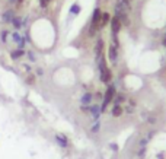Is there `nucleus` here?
I'll use <instances>...</instances> for the list:
<instances>
[{
  "instance_id": "obj_1",
  "label": "nucleus",
  "mask_w": 166,
  "mask_h": 159,
  "mask_svg": "<svg viewBox=\"0 0 166 159\" xmlns=\"http://www.w3.org/2000/svg\"><path fill=\"white\" fill-rule=\"evenodd\" d=\"M95 60H96V64H98V69H99V80L102 83H105V85H109L111 80H112V71L106 64L105 55L102 54L99 57H96Z\"/></svg>"
},
{
  "instance_id": "obj_2",
  "label": "nucleus",
  "mask_w": 166,
  "mask_h": 159,
  "mask_svg": "<svg viewBox=\"0 0 166 159\" xmlns=\"http://www.w3.org/2000/svg\"><path fill=\"white\" fill-rule=\"evenodd\" d=\"M101 18H102V10H101V7H95L93 13H92V16H90V22H89V31H88L89 37H93L95 34L99 31Z\"/></svg>"
},
{
  "instance_id": "obj_3",
  "label": "nucleus",
  "mask_w": 166,
  "mask_h": 159,
  "mask_svg": "<svg viewBox=\"0 0 166 159\" xmlns=\"http://www.w3.org/2000/svg\"><path fill=\"white\" fill-rule=\"evenodd\" d=\"M117 95V88H115V83H109V85H106V91L104 93V99H102V102H101V112H105L108 110V105L114 101Z\"/></svg>"
},
{
  "instance_id": "obj_4",
  "label": "nucleus",
  "mask_w": 166,
  "mask_h": 159,
  "mask_svg": "<svg viewBox=\"0 0 166 159\" xmlns=\"http://www.w3.org/2000/svg\"><path fill=\"white\" fill-rule=\"evenodd\" d=\"M109 25H111V35H118V34L121 32L122 23H121V21H120L117 16H111Z\"/></svg>"
},
{
  "instance_id": "obj_5",
  "label": "nucleus",
  "mask_w": 166,
  "mask_h": 159,
  "mask_svg": "<svg viewBox=\"0 0 166 159\" xmlns=\"http://www.w3.org/2000/svg\"><path fill=\"white\" fill-rule=\"evenodd\" d=\"M54 140L61 149H67L69 146H70V140H69V137H67L66 134H63V133H57V134L54 136Z\"/></svg>"
},
{
  "instance_id": "obj_6",
  "label": "nucleus",
  "mask_w": 166,
  "mask_h": 159,
  "mask_svg": "<svg viewBox=\"0 0 166 159\" xmlns=\"http://www.w3.org/2000/svg\"><path fill=\"white\" fill-rule=\"evenodd\" d=\"M16 16V12L13 7H9V9H6L3 13H2V16H0V21L3 23H12V19Z\"/></svg>"
},
{
  "instance_id": "obj_7",
  "label": "nucleus",
  "mask_w": 166,
  "mask_h": 159,
  "mask_svg": "<svg viewBox=\"0 0 166 159\" xmlns=\"http://www.w3.org/2000/svg\"><path fill=\"white\" fill-rule=\"evenodd\" d=\"M118 50L114 44H109L108 45V60L112 63V64H117V61H118Z\"/></svg>"
},
{
  "instance_id": "obj_8",
  "label": "nucleus",
  "mask_w": 166,
  "mask_h": 159,
  "mask_svg": "<svg viewBox=\"0 0 166 159\" xmlns=\"http://www.w3.org/2000/svg\"><path fill=\"white\" fill-rule=\"evenodd\" d=\"M89 114L92 115V121H98L101 118V105L99 104H92L89 108Z\"/></svg>"
},
{
  "instance_id": "obj_9",
  "label": "nucleus",
  "mask_w": 166,
  "mask_h": 159,
  "mask_svg": "<svg viewBox=\"0 0 166 159\" xmlns=\"http://www.w3.org/2000/svg\"><path fill=\"white\" fill-rule=\"evenodd\" d=\"M9 55H10V59L13 61H18V60H21L23 55H26V51L22 48H15V50H10Z\"/></svg>"
},
{
  "instance_id": "obj_10",
  "label": "nucleus",
  "mask_w": 166,
  "mask_h": 159,
  "mask_svg": "<svg viewBox=\"0 0 166 159\" xmlns=\"http://www.w3.org/2000/svg\"><path fill=\"white\" fill-rule=\"evenodd\" d=\"M104 45H105V43H104V39L102 38L96 39V44H95V50H93L95 51V59L104 54Z\"/></svg>"
},
{
  "instance_id": "obj_11",
  "label": "nucleus",
  "mask_w": 166,
  "mask_h": 159,
  "mask_svg": "<svg viewBox=\"0 0 166 159\" xmlns=\"http://www.w3.org/2000/svg\"><path fill=\"white\" fill-rule=\"evenodd\" d=\"M93 93L92 92H85L80 96V104L82 105H92V101H93Z\"/></svg>"
},
{
  "instance_id": "obj_12",
  "label": "nucleus",
  "mask_w": 166,
  "mask_h": 159,
  "mask_svg": "<svg viewBox=\"0 0 166 159\" xmlns=\"http://www.w3.org/2000/svg\"><path fill=\"white\" fill-rule=\"evenodd\" d=\"M12 26H13V29L15 31H21L23 28V18L22 16H15L13 19H12V23H10Z\"/></svg>"
},
{
  "instance_id": "obj_13",
  "label": "nucleus",
  "mask_w": 166,
  "mask_h": 159,
  "mask_svg": "<svg viewBox=\"0 0 166 159\" xmlns=\"http://www.w3.org/2000/svg\"><path fill=\"white\" fill-rule=\"evenodd\" d=\"M122 112H124V108H122V105L114 104V107L111 108V115H112L114 118H118V117H121Z\"/></svg>"
},
{
  "instance_id": "obj_14",
  "label": "nucleus",
  "mask_w": 166,
  "mask_h": 159,
  "mask_svg": "<svg viewBox=\"0 0 166 159\" xmlns=\"http://www.w3.org/2000/svg\"><path fill=\"white\" fill-rule=\"evenodd\" d=\"M111 22V15L108 12H102V18H101V25H99V31L102 28H105L108 23Z\"/></svg>"
},
{
  "instance_id": "obj_15",
  "label": "nucleus",
  "mask_w": 166,
  "mask_h": 159,
  "mask_svg": "<svg viewBox=\"0 0 166 159\" xmlns=\"http://www.w3.org/2000/svg\"><path fill=\"white\" fill-rule=\"evenodd\" d=\"M9 38H10V31L9 29H2L0 31V43L2 44H7Z\"/></svg>"
},
{
  "instance_id": "obj_16",
  "label": "nucleus",
  "mask_w": 166,
  "mask_h": 159,
  "mask_svg": "<svg viewBox=\"0 0 166 159\" xmlns=\"http://www.w3.org/2000/svg\"><path fill=\"white\" fill-rule=\"evenodd\" d=\"M70 15H72V16H77L79 13H80V12H82V6H80V3H77V2H76V3H73L72 6H70Z\"/></svg>"
},
{
  "instance_id": "obj_17",
  "label": "nucleus",
  "mask_w": 166,
  "mask_h": 159,
  "mask_svg": "<svg viewBox=\"0 0 166 159\" xmlns=\"http://www.w3.org/2000/svg\"><path fill=\"white\" fill-rule=\"evenodd\" d=\"M117 6H120L122 9H125V10H130L131 9V3L128 2V0H117Z\"/></svg>"
},
{
  "instance_id": "obj_18",
  "label": "nucleus",
  "mask_w": 166,
  "mask_h": 159,
  "mask_svg": "<svg viewBox=\"0 0 166 159\" xmlns=\"http://www.w3.org/2000/svg\"><path fill=\"white\" fill-rule=\"evenodd\" d=\"M125 101H127V96H125L124 93H117L115 98H114V101H112V102H114V104L121 105L122 102H125Z\"/></svg>"
},
{
  "instance_id": "obj_19",
  "label": "nucleus",
  "mask_w": 166,
  "mask_h": 159,
  "mask_svg": "<svg viewBox=\"0 0 166 159\" xmlns=\"http://www.w3.org/2000/svg\"><path fill=\"white\" fill-rule=\"evenodd\" d=\"M35 82H37V76L34 73H28V76L25 77V83L26 85H35Z\"/></svg>"
},
{
  "instance_id": "obj_20",
  "label": "nucleus",
  "mask_w": 166,
  "mask_h": 159,
  "mask_svg": "<svg viewBox=\"0 0 166 159\" xmlns=\"http://www.w3.org/2000/svg\"><path fill=\"white\" fill-rule=\"evenodd\" d=\"M101 130V121H93V124H92V127H90V133H93V134H96V133H99Z\"/></svg>"
},
{
  "instance_id": "obj_21",
  "label": "nucleus",
  "mask_w": 166,
  "mask_h": 159,
  "mask_svg": "<svg viewBox=\"0 0 166 159\" xmlns=\"http://www.w3.org/2000/svg\"><path fill=\"white\" fill-rule=\"evenodd\" d=\"M26 57L29 59V61H31V63H35V61H37V55L34 54V51H32V50H29V51H26Z\"/></svg>"
},
{
  "instance_id": "obj_22",
  "label": "nucleus",
  "mask_w": 166,
  "mask_h": 159,
  "mask_svg": "<svg viewBox=\"0 0 166 159\" xmlns=\"http://www.w3.org/2000/svg\"><path fill=\"white\" fill-rule=\"evenodd\" d=\"M35 76H44V69L37 67V69H35Z\"/></svg>"
},
{
  "instance_id": "obj_23",
  "label": "nucleus",
  "mask_w": 166,
  "mask_h": 159,
  "mask_svg": "<svg viewBox=\"0 0 166 159\" xmlns=\"http://www.w3.org/2000/svg\"><path fill=\"white\" fill-rule=\"evenodd\" d=\"M89 108H90V105H80V111L82 112H89Z\"/></svg>"
},
{
  "instance_id": "obj_24",
  "label": "nucleus",
  "mask_w": 166,
  "mask_h": 159,
  "mask_svg": "<svg viewBox=\"0 0 166 159\" xmlns=\"http://www.w3.org/2000/svg\"><path fill=\"white\" fill-rule=\"evenodd\" d=\"M23 3H25V0H16V3H15V6H16V9H21Z\"/></svg>"
},
{
  "instance_id": "obj_25",
  "label": "nucleus",
  "mask_w": 166,
  "mask_h": 159,
  "mask_svg": "<svg viewBox=\"0 0 166 159\" xmlns=\"http://www.w3.org/2000/svg\"><path fill=\"white\" fill-rule=\"evenodd\" d=\"M162 45L166 48V32H165V35H163V39H162Z\"/></svg>"
},
{
  "instance_id": "obj_26",
  "label": "nucleus",
  "mask_w": 166,
  "mask_h": 159,
  "mask_svg": "<svg viewBox=\"0 0 166 159\" xmlns=\"http://www.w3.org/2000/svg\"><path fill=\"white\" fill-rule=\"evenodd\" d=\"M23 67H25V70H26V71L31 73V66H29V64H23Z\"/></svg>"
},
{
  "instance_id": "obj_27",
  "label": "nucleus",
  "mask_w": 166,
  "mask_h": 159,
  "mask_svg": "<svg viewBox=\"0 0 166 159\" xmlns=\"http://www.w3.org/2000/svg\"><path fill=\"white\" fill-rule=\"evenodd\" d=\"M7 2H9L10 5H15V3H16V0H7Z\"/></svg>"
},
{
  "instance_id": "obj_28",
  "label": "nucleus",
  "mask_w": 166,
  "mask_h": 159,
  "mask_svg": "<svg viewBox=\"0 0 166 159\" xmlns=\"http://www.w3.org/2000/svg\"><path fill=\"white\" fill-rule=\"evenodd\" d=\"M47 2H48V3H50V2H51V0H47Z\"/></svg>"
}]
</instances>
